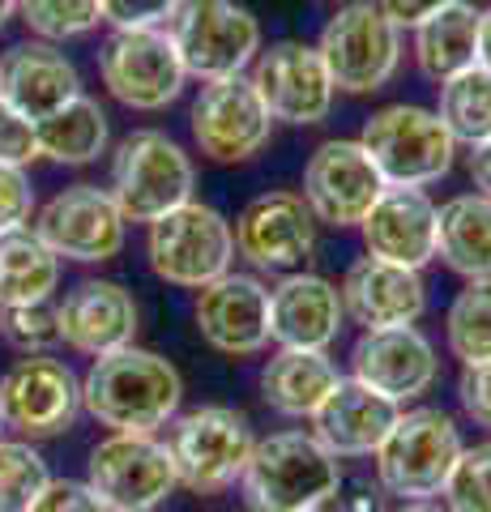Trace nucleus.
Wrapping results in <instances>:
<instances>
[{"mask_svg":"<svg viewBox=\"0 0 491 512\" xmlns=\"http://www.w3.org/2000/svg\"><path fill=\"white\" fill-rule=\"evenodd\" d=\"M184 380L176 363L141 346H120L99 355L82 376V406L99 427L129 431V436H154L180 410Z\"/></svg>","mask_w":491,"mask_h":512,"instance_id":"1","label":"nucleus"},{"mask_svg":"<svg viewBox=\"0 0 491 512\" xmlns=\"http://www.w3.org/2000/svg\"><path fill=\"white\" fill-rule=\"evenodd\" d=\"M342 487L338 457L312 431H274L252 444L240 474L248 512H308L325 508Z\"/></svg>","mask_w":491,"mask_h":512,"instance_id":"2","label":"nucleus"},{"mask_svg":"<svg viewBox=\"0 0 491 512\" xmlns=\"http://www.w3.org/2000/svg\"><path fill=\"white\" fill-rule=\"evenodd\" d=\"M359 146L368 150L389 188H427L449 175L457 141L432 107L389 103L363 120Z\"/></svg>","mask_w":491,"mask_h":512,"instance_id":"3","label":"nucleus"},{"mask_svg":"<svg viewBox=\"0 0 491 512\" xmlns=\"http://www.w3.org/2000/svg\"><path fill=\"white\" fill-rule=\"evenodd\" d=\"M462 431L436 406L402 410L398 423L376 448V483L398 500H432L445 491L449 474L462 457Z\"/></svg>","mask_w":491,"mask_h":512,"instance_id":"4","label":"nucleus"},{"mask_svg":"<svg viewBox=\"0 0 491 512\" xmlns=\"http://www.w3.org/2000/svg\"><path fill=\"white\" fill-rule=\"evenodd\" d=\"M193 158L184 154L176 137L158 133V128H137L116 146L112 158V201L124 214V222H150L171 210H180L184 201H193Z\"/></svg>","mask_w":491,"mask_h":512,"instance_id":"5","label":"nucleus"},{"mask_svg":"<svg viewBox=\"0 0 491 512\" xmlns=\"http://www.w3.org/2000/svg\"><path fill=\"white\" fill-rule=\"evenodd\" d=\"M167 39L188 77L218 82L244 73L261 52V22L235 0H180L167 18Z\"/></svg>","mask_w":491,"mask_h":512,"instance_id":"6","label":"nucleus"},{"mask_svg":"<svg viewBox=\"0 0 491 512\" xmlns=\"http://www.w3.org/2000/svg\"><path fill=\"white\" fill-rule=\"evenodd\" d=\"M146 261L154 278L184 291H201L205 282L223 278L235 261L231 222L205 201H184L180 210L150 222L146 231Z\"/></svg>","mask_w":491,"mask_h":512,"instance_id":"7","label":"nucleus"},{"mask_svg":"<svg viewBox=\"0 0 491 512\" xmlns=\"http://www.w3.org/2000/svg\"><path fill=\"white\" fill-rule=\"evenodd\" d=\"M163 444L171 453L180 487L197 491V495H214L231 483H240L257 440H252V427L240 410L197 406V410L171 419V431Z\"/></svg>","mask_w":491,"mask_h":512,"instance_id":"8","label":"nucleus"},{"mask_svg":"<svg viewBox=\"0 0 491 512\" xmlns=\"http://www.w3.org/2000/svg\"><path fill=\"white\" fill-rule=\"evenodd\" d=\"M329 82L346 94H372L398 73L402 64V30L380 13L372 0H351L325 22L316 39Z\"/></svg>","mask_w":491,"mask_h":512,"instance_id":"9","label":"nucleus"},{"mask_svg":"<svg viewBox=\"0 0 491 512\" xmlns=\"http://www.w3.org/2000/svg\"><path fill=\"white\" fill-rule=\"evenodd\" d=\"M86 487L107 504V512H150L180 487V478L163 440L112 431L90 448Z\"/></svg>","mask_w":491,"mask_h":512,"instance_id":"10","label":"nucleus"},{"mask_svg":"<svg viewBox=\"0 0 491 512\" xmlns=\"http://www.w3.org/2000/svg\"><path fill=\"white\" fill-rule=\"evenodd\" d=\"M99 77L107 94L129 111H163L167 103L180 99V90L188 82L163 26L112 30L99 47Z\"/></svg>","mask_w":491,"mask_h":512,"instance_id":"11","label":"nucleus"},{"mask_svg":"<svg viewBox=\"0 0 491 512\" xmlns=\"http://www.w3.org/2000/svg\"><path fill=\"white\" fill-rule=\"evenodd\" d=\"M82 410V380L52 355H22L0 376V419L22 440L65 436Z\"/></svg>","mask_w":491,"mask_h":512,"instance_id":"12","label":"nucleus"},{"mask_svg":"<svg viewBox=\"0 0 491 512\" xmlns=\"http://www.w3.org/2000/svg\"><path fill=\"white\" fill-rule=\"evenodd\" d=\"M124 214L99 184H69L35 214V235L60 261L103 265L124 248Z\"/></svg>","mask_w":491,"mask_h":512,"instance_id":"13","label":"nucleus"},{"mask_svg":"<svg viewBox=\"0 0 491 512\" xmlns=\"http://www.w3.org/2000/svg\"><path fill=\"white\" fill-rule=\"evenodd\" d=\"M188 124H193L197 150L210 163H248L252 154L265 150L269 128H274L257 86L244 73L201 82V94L193 99V111H188Z\"/></svg>","mask_w":491,"mask_h":512,"instance_id":"14","label":"nucleus"},{"mask_svg":"<svg viewBox=\"0 0 491 512\" xmlns=\"http://www.w3.org/2000/svg\"><path fill=\"white\" fill-rule=\"evenodd\" d=\"M248 82L257 86L269 120L282 124H321L334 107V82L316 43L304 39H278L257 52Z\"/></svg>","mask_w":491,"mask_h":512,"instance_id":"15","label":"nucleus"},{"mask_svg":"<svg viewBox=\"0 0 491 512\" xmlns=\"http://www.w3.org/2000/svg\"><path fill=\"white\" fill-rule=\"evenodd\" d=\"M385 188L389 184L380 180L376 163L359 141L329 137L312 150L308 167H304V192H299V197L308 201L316 222L342 231V227H359Z\"/></svg>","mask_w":491,"mask_h":512,"instance_id":"16","label":"nucleus"},{"mask_svg":"<svg viewBox=\"0 0 491 512\" xmlns=\"http://www.w3.org/2000/svg\"><path fill=\"white\" fill-rule=\"evenodd\" d=\"M231 235H235V252L252 269L295 274V265H304L316 248V218L299 192L278 188V192H261L257 201H248L240 218H235Z\"/></svg>","mask_w":491,"mask_h":512,"instance_id":"17","label":"nucleus"},{"mask_svg":"<svg viewBox=\"0 0 491 512\" xmlns=\"http://www.w3.org/2000/svg\"><path fill=\"white\" fill-rule=\"evenodd\" d=\"M197 333L218 355L248 359L269 346V286L252 274H227L205 282L193 303Z\"/></svg>","mask_w":491,"mask_h":512,"instance_id":"18","label":"nucleus"},{"mask_svg":"<svg viewBox=\"0 0 491 512\" xmlns=\"http://www.w3.org/2000/svg\"><path fill=\"white\" fill-rule=\"evenodd\" d=\"M351 376L389 402H415L440 376L436 346L415 325L406 329H363L351 350Z\"/></svg>","mask_w":491,"mask_h":512,"instance_id":"19","label":"nucleus"},{"mask_svg":"<svg viewBox=\"0 0 491 512\" xmlns=\"http://www.w3.org/2000/svg\"><path fill=\"white\" fill-rule=\"evenodd\" d=\"M137 299L112 278H86L56 303L60 342L73 346L77 355H112L120 346H133L137 338Z\"/></svg>","mask_w":491,"mask_h":512,"instance_id":"20","label":"nucleus"},{"mask_svg":"<svg viewBox=\"0 0 491 512\" xmlns=\"http://www.w3.org/2000/svg\"><path fill=\"white\" fill-rule=\"evenodd\" d=\"M342 308L363 329H406L419 325L427 312V286L419 269L380 261V256H359L342 278Z\"/></svg>","mask_w":491,"mask_h":512,"instance_id":"21","label":"nucleus"},{"mask_svg":"<svg viewBox=\"0 0 491 512\" xmlns=\"http://www.w3.org/2000/svg\"><path fill=\"white\" fill-rule=\"evenodd\" d=\"M77 94H82V77L56 43L26 39L0 56V103H9L30 124L47 120Z\"/></svg>","mask_w":491,"mask_h":512,"instance_id":"22","label":"nucleus"},{"mask_svg":"<svg viewBox=\"0 0 491 512\" xmlns=\"http://www.w3.org/2000/svg\"><path fill=\"white\" fill-rule=\"evenodd\" d=\"M342 320V291L321 274H287L269 291V342L282 350H329Z\"/></svg>","mask_w":491,"mask_h":512,"instance_id":"23","label":"nucleus"},{"mask_svg":"<svg viewBox=\"0 0 491 512\" xmlns=\"http://www.w3.org/2000/svg\"><path fill=\"white\" fill-rule=\"evenodd\" d=\"M359 235L368 256L423 269L436 256V201L423 188H385L359 222Z\"/></svg>","mask_w":491,"mask_h":512,"instance_id":"24","label":"nucleus"},{"mask_svg":"<svg viewBox=\"0 0 491 512\" xmlns=\"http://www.w3.org/2000/svg\"><path fill=\"white\" fill-rule=\"evenodd\" d=\"M402 406L380 397L368 384L338 380L334 393L325 397L312 414V436L321 440L334 457H372L380 440L389 436V427L398 423Z\"/></svg>","mask_w":491,"mask_h":512,"instance_id":"25","label":"nucleus"},{"mask_svg":"<svg viewBox=\"0 0 491 512\" xmlns=\"http://www.w3.org/2000/svg\"><path fill=\"white\" fill-rule=\"evenodd\" d=\"M342 380L338 363L325 350H282L261 367V397L282 419H312L316 406Z\"/></svg>","mask_w":491,"mask_h":512,"instance_id":"26","label":"nucleus"},{"mask_svg":"<svg viewBox=\"0 0 491 512\" xmlns=\"http://www.w3.org/2000/svg\"><path fill=\"white\" fill-rule=\"evenodd\" d=\"M436 256L466 282L491 278V197L457 192L436 205Z\"/></svg>","mask_w":491,"mask_h":512,"instance_id":"27","label":"nucleus"},{"mask_svg":"<svg viewBox=\"0 0 491 512\" xmlns=\"http://www.w3.org/2000/svg\"><path fill=\"white\" fill-rule=\"evenodd\" d=\"M479 22H483V9L466 5V0H453L436 18L415 26V64L427 82L440 86L453 73L479 64Z\"/></svg>","mask_w":491,"mask_h":512,"instance_id":"28","label":"nucleus"},{"mask_svg":"<svg viewBox=\"0 0 491 512\" xmlns=\"http://www.w3.org/2000/svg\"><path fill=\"white\" fill-rule=\"evenodd\" d=\"M107 111L90 99L77 94L73 103L52 111L47 120L35 124V141H39V158H52L60 167H86L107 150Z\"/></svg>","mask_w":491,"mask_h":512,"instance_id":"29","label":"nucleus"},{"mask_svg":"<svg viewBox=\"0 0 491 512\" xmlns=\"http://www.w3.org/2000/svg\"><path fill=\"white\" fill-rule=\"evenodd\" d=\"M60 282V256L43 239L22 227L0 235V308L47 303Z\"/></svg>","mask_w":491,"mask_h":512,"instance_id":"30","label":"nucleus"},{"mask_svg":"<svg viewBox=\"0 0 491 512\" xmlns=\"http://www.w3.org/2000/svg\"><path fill=\"white\" fill-rule=\"evenodd\" d=\"M440 103L436 116L445 120V128L453 133V141H474L491 137V73L483 64H470V69L453 73L449 82H440Z\"/></svg>","mask_w":491,"mask_h":512,"instance_id":"31","label":"nucleus"},{"mask_svg":"<svg viewBox=\"0 0 491 512\" xmlns=\"http://www.w3.org/2000/svg\"><path fill=\"white\" fill-rule=\"evenodd\" d=\"M449 355L470 367L491 359V278H470L445 312Z\"/></svg>","mask_w":491,"mask_h":512,"instance_id":"32","label":"nucleus"},{"mask_svg":"<svg viewBox=\"0 0 491 512\" xmlns=\"http://www.w3.org/2000/svg\"><path fill=\"white\" fill-rule=\"evenodd\" d=\"M52 483L35 440H0V512H26Z\"/></svg>","mask_w":491,"mask_h":512,"instance_id":"33","label":"nucleus"},{"mask_svg":"<svg viewBox=\"0 0 491 512\" xmlns=\"http://www.w3.org/2000/svg\"><path fill=\"white\" fill-rule=\"evenodd\" d=\"M22 22L47 43L82 39L103 22L99 0H18Z\"/></svg>","mask_w":491,"mask_h":512,"instance_id":"34","label":"nucleus"},{"mask_svg":"<svg viewBox=\"0 0 491 512\" xmlns=\"http://www.w3.org/2000/svg\"><path fill=\"white\" fill-rule=\"evenodd\" d=\"M440 495L449 512H491V440L462 448Z\"/></svg>","mask_w":491,"mask_h":512,"instance_id":"35","label":"nucleus"},{"mask_svg":"<svg viewBox=\"0 0 491 512\" xmlns=\"http://www.w3.org/2000/svg\"><path fill=\"white\" fill-rule=\"evenodd\" d=\"M0 333L22 355H47L60 342L56 308L52 303H22V308H0Z\"/></svg>","mask_w":491,"mask_h":512,"instance_id":"36","label":"nucleus"},{"mask_svg":"<svg viewBox=\"0 0 491 512\" xmlns=\"http://www.w3.org/2000/svg\"><path fill=\"white\" fill-rule=\"evenodd\" d=\"M35 218V188L26 180V167H0V235L22 231Z\"/></svg>","mask_w":491,"mask_h":512,"instance_id":"37","label":"nucleus"},{"mask_svg":"<svg viewBox=\"0 0 491 512\" xmlns=\"http://www.w3.org/2000/svg\"><path fill=\"white\" fill-rule=\"evenodd\" d=\"M180 0H99L103 22H112V30H150L163 26L176 13Z\"/></svg>","mask_w":491,"mask_h":512,"instance_id":"38","label":"nucleus"},{"mask_svg":"<svg viewBox=\"0 0 491 512\" xmlns=\"http://www.w3.org/2000/svg\"><path fill=\"white\" fill-rule=\"evenodd\" d=\"M39 158L35 124L18 116L9 103H0V167H30Z\"/></svg>","mask_w":491,"mask_h":512,"instance_id":"39","label":"nucleus"},{"mask_svg":"<svg viewBox=\"0 0 491 512\" xmlns=\"http://www.w3.org/2000/svg\"><path fill=\"white\" fill-rule=\"evenodd\" d=\"M457 406H462V414L474 427L491 431V359L462 367V376H457Z\"/></svg>","mask_w":491,"mask_h":512,"instance_id":"40","label":"nucleus"},{"mask_svg":"<svg viewBox=\"0 0 491 512\" xmlns=\"http://www.w3.org/2000/svg\"><path fill=\"white\" fill-rule=\"evenodd\" d=\"M26 512H107V504L86 483H73V478H52V483L39 491V500L30 504Z\"/></svg>","mask_w":491,"mask_h":512,"instance_id":"41","label":"nucleus"},{"mask_svg":"<svg viewBox=\"0 0 491 512\" xmlns=\"http://www.w3.org/2000/svg\"><path fill=\"white\" fill-rule=\"evenodd\" d=\"M372 5L385 13V18L398 26V30H415L427 18H436L440 9H449L453 0H372Z\"/></svg>","mask_w":491,"mask_h":512,"instance_id":"42","label":"nucleus"},{"mask_svg":"<svg viewBox=\"0 0 491 512\" xmlns=\"http://www.w3.org/2000/svg\"><path fill=\"white\" fill-rule=\"evenodd\" d=\"M385 487L372 483V478H355V483L338 487V512H385Z\"/></svg>","mask_w":491,"mask_h":512,"instance_id":"43","label":"nucleus"},{"mask_svg":"<svg viewBox=\"0 0 491 512\" xmlns=\"http://www.w3.org/2000/svg\"><path fill=\"white\" fill-rule=\"evenodd\" d=\"M466 175H470L474 192L491 197V137H483V141H474V146H470V154H466Z\"/></svg>","mask_w":491,"mask_h":512,"instance_id":"44","label":"nucleus"},{"mask_svg":"<svg viewBox=\"0 0 491 512\" xmlns=\"http://www.w3.org/2000/svg\"><path fill=\"white\" fill-rule=\"evenodd\" d=\"M479 64L491 73V9H483V22H479Z\"/></svg>","mask_w":491,"mask_h":512,"instance_id":"45","label":"nucleus"},{"mask_svg":"<svg viewBox=\"0 0 491 512\" xmlns=\"http://www.w3.org/2000/svg\"><path fill=\"white\" fill-rule=\"evenodd\" d=\"M393 512H449V508L436 500H402V508H393Z\"/></svg>","mask_w":491,"mask_h":512,"instance_id":"46","label":"nucleus"},{"mask_svg":"<svg viewBox=\"0 0 491 512\" xmlns=\"http://www.w3.org/2000/svg\"><path fill=\"white\" fill-rule=\"evenodd\" d=\"M13 13H18V0H0V26H5Z\"/></svg>","mask_w":491,"mask_h":512,"instance_id":"47","label":"nucleus"},{"mask_svg":"<svg viewBox=\"0 0 491 512\" xmlns=\"http://www.w3.org/2000/svg\"><path fill=\"white\" fill-rule=\"evenodd\" d=\"M308 512H325V508H308Z\"/></svg>","mask_w":491,"mask_h":512,"instance_id":"48","label":"nucleus"},{"mask_svg":"<svg viewBox=\"0 0 491 512\" xmlns=\"http://www.w3.org/2000/svg\"><path fill=\"white\" fill-rule=\"evenodd\" d=\"M0 431H5V419H0Z\"/></svg>","mask_w":491,"mask_h":512,"instance_id":"49","label":"nucleus"}]
</instances>
